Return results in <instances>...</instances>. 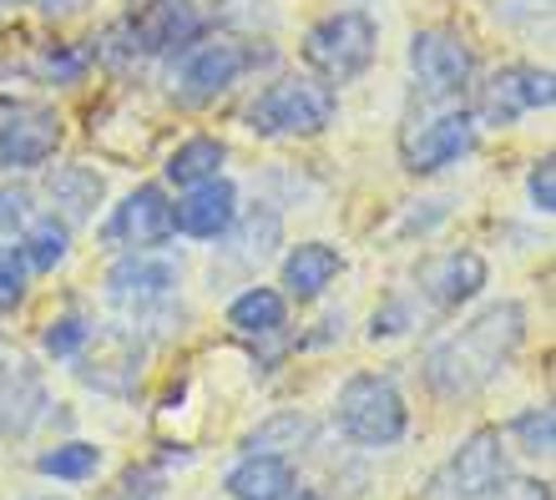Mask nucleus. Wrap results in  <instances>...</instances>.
<instances>
[{"label": "nucleus", "mask_w": 556, "mask_h": 500, "mask_svg": "<svg viewBox=\"0 0 556 500\" xmlns=\"http://www.w3.org/2000/svg\"><path fill=\"white\" fill-rule=\"evenodd\" d=\"M177 283H182V268H177L173 258H157V253H132V258L112 264V273H106V298H112L117 309L147 313L152 304L173 298Z\"/></svg>", "instance_id": "13"}, {"label": "nucleus", "mask_w": 556, "mask_h": 500, "mask_svg": "<svg viewBox=\"0 0 556 500\" xmlns=\"http://www.w3.org/2000/svg\"><path fill=\"white\" fill-rule=\"evenodd\" d=\"M556 102V81L546 66H531V61H511L481 81V102H476V121H491V127H511L527 112H546Z\"/></svg>", "instance_id": "8"}, {"label": "nucleus", "mask_w": 556, "mask_h": 500, "mask_svg": "<svg viewBox=\"0 0 556 500\" xmlns=\"http://www.w3.org/2000/svg\"><path fill=\"white\" fill-rule=\"evenodd\" d=\"M30 197L26 188H0V233H15V228H26L30 222Z\"/></svg>", "instance_id": "34"}, {"label": "nucleus", "mask_w": 556, "mask_h": 500, "mask_svg": "<svg viewBox=\"0 0 556 500\" xmlns=\"http://www.w3.org/2000/svg\"><path fill=\"white\" fill-rule=\"evenodd\" d=\"M228 324L243 338H274L289 324V298L278 294V289H268V283H249V289L233 294V304H228Z\"/></svg>", "instance_id": "20"}, {"label": "nucleus", "mask_w": 556, "mask_h": 500, "mask_svg": "<svg viewBox=\"0 0 556 500\" xmlns=\"http://www.w3.org/2000/svg\"><path fill=\"white\" fill-rule=\"evenodd\" d=\"M36 72L46 81H76V76L87 72V51H72V46H46L41 56H36Z\"/></svg>", "instance_id": "31"}, {"label": "nucleus", "mask_w": 556, "mask_h": 500, "mask_svg": "<svg viewBox=\"0 0 556 500\" xmlns=\"http://www.w3.org/2000/svg\"><path fill=\"white\" fill-rule=\"evenodd\" d=\"M198 11L192 0H142L132 15H127V46L142 51V56H167V51H188L198 41Z\"/></svg>", "instance_id": "12"}, {"label": "nucleus", "mask_w": 556, "mask_h": 500, "mask_svg": "<svg viewBox=\"0 0 556 500\" xmlns=\"http://www.w3.org/2000/svg\"><path fill=\"white\" fill-rule=\"evenodd\" d=\"M87 338H91V324L81 313H56V319L41 329V349H46V359L66 364V359H76V354L87 349Z\"/></svg>", "instance_id": "27"}, {"label": "nucleus", "mask_w": 556, "mask_h": 500, "mask_svg": "<svg viewBox=\"0 0 556 500\" xmlns=\"http://www.w3.org/2000/svg\"><path fill=\"white\" fill-rule=\"evenodd\" d=\"M501 440L516 445L527 460H552V450H556V410L552 405H527L521 414H511V425L501 430Z\"/></svg>", "instance_id": "25"}, {"label": "nucleus", "mask_w": 556, "mask_h": 500, "mask_svg": "<svg viewBox=\"0 0 556 500\" xmlns=\"http://www.w3.org/2000/svg\"><path fill=\"white\" fill-rule=\"evenodd\" d=\"M15 364H21V359H15V354H5V349H0V395H5V384H11Z\"/></svg>", "instance_id": "35"}, {"label": "nucleus", "mask_w": 556, "mask_h": 500, "mask_svg": "<svg viewBox=\"0 0 556 500\" xmlns=\"http://www.w3.org/2000/svg\"><path fill=\"white\" fill-rule=\"evenodd\" d=\"M410 319H415V309L405 304V298H384L380 309H375V319H369V338H400V334H410Z\"/></svg>", "instance_id": "32"}, {"label": "nucleus", "mask_w": 556, "mask_h": 500, "mask_svg": "<svg viewBox=\"0 0 556 500\" xmlns=\"http://www.w3.org/2000/svg\"><path fill=\"white\" fill-rule=\"evenodd\" d=\"M102 465H106L102 445H97V440H81V435L46 445L41 456H36V475L56 480V486H87V480H97V475H102Z\"/></svg>", "instance_id": "21"}, {"label": "nucleus", "mask_w": 556, "mask_h": 500, "mask_svg": "<svg viewBox=\"0 0 556 500\" xmlns=\"http://www.w3.org/2000/svg\"><path fill=\"white\" fill-rule=\"evenodd\" d=\"M410 72L415 87L430 102H455L466 97L476 81V51L466 46V36H455L445 26H425L410 36Z\"/></svg>", "instance_id": "6"}, {"label": "nucleus", "mask_w": 556, "mask_h": 500, "mask_svg": "<svg viewBox=\"0 0 556 500\" xmlns=\"http://www.w3.org/2000/svg\"><path fill=\"white\" fill-rule=\"evenodd\" d=\"M511 480V460H506V440L496 425L470 430L466 440L455 445L445 465L430 475L425 500H501Z\"/></svg>", "instance_id": "4"}, {"label": "nucleus", "mask_w": 556, "mask_h": 500, "mask_svg": "<svg viewBox=\"0 0 556 500\" xmlns=\"http://www.w3.org/2000/svg\"><path fill=\"white\" fill-rule=\"evenodd\" d=\"M233 228H238V222H233ZM274 243H278V213H253V218L238 228L233 258L243 268H253V264H264L268 253H274Z\"/></svg>", "instance_id": "28"}, {"label": "nucleus", "mask_w": 556, "mask_h": 500, "mask_svg": "<svg viewBox=\"0 0 556 500\" xmlns=\"http://www.w3.org/2000/svg\"><path fill=\"white\" fill-rule=\"evenodd\" d=\"M521 344H527V304L496 298L481 313H470L455 334L430 344L420 369L425 389L435 399H476L511 369Z\"/></svg>", "instance_id": "1"}, {"label": "nucleus", "mask_w": 556, "mask_h": 500, "mask_svg": "<svg viewBox=\"0 0 556 500\" xmlns=\"http://www.w3.org/2000/svg\"><path fill=\"white\" fill-rule=\"evenodd\" d=\"M344 273V253L334 243H319V238H308L299 248L283 258V273H278V294L283 298H299V304H314V298L329 294V283Z\"/></svg>", "instance_id": "18"}, {"label": "nucleus", "mask_w": 556, "mask_h": 500, "mask_svg": "<svg viewBox=\"0 0 556 500\" xmlns=\"http://www.w3.org/2000/svg\"><path fill=\"white\" fill-rule=\"evenodd\" d=\"M233 222H238V188L228 177H213L203 188H188V197L173 203V233L198 238V243L228 238Z\"/></svg>", "instance_id": "15"}, {"label": "nucleus", "mask_w": 556, "mask_h": 500, "mask_svg": "<svg viewBox=\"0 0 556 500\" xmlns=\"http://www.w3.org/2000/svg\"><path fill=\"white\" fill-rule=\"evenodd\" d=\"M308 445H314V420L304 410H278L243 435V450H264V456H289V460L293 450H308Z\"/></svg>", "instance_id": "24"}, {"label": "nucleus", "mask_w": 556, "mask_h": 500, "mask_svg": "<svg viewBox=\"0 0 556 500\" xmlns=\"http://www.w3.org/2000/svg\"><path fill=\"white\" fill-rule=\"evenodd\" d=\"M527 197H531V207H536L542 218H552V213H556V167H552V157H542V163L531 167Z\"/></svg>", "instance_id": "33"}, {"label": "nucleus", "mask_w": 556, "mask_h": 500, "mask_svg": "<svg viewBox=\"0 0 556 500\" xmlns=\"http://www.w3.org/2000/svg\"><path fill=\"white\" fill-rule=\"evenodd\" d=\"M223 163H228V148H223L218 137H188V142H177L167 152L162 172H167L173 188H203V182L223 177Z\"/></svg>", "instance_id": "23"}, {"label": "nucleus", "mask_w": 556, "mask_h": 500, "mask_svg": "<svg viewBox=\"0 0 556 500\" xmlns=\"http://www.w3.org/2000/svg\"><path fill=\"white\" fill-rule=\"evenodd\" d=\"M542 5H546V0H542Z\"/></svg>", "instance_id": "39"}, {"label": "nucleus", "mask_w": 556, "mask_h": 500, "mask_svg": "<svg viewBox=\"0 0 556 500\" xmlns=\"http://www.w3.org/2000/svg\"><path fill=\"white\" fill-rule=\"evenodd\" d=\"M299 490V465L289 456H264V450H243V456L223 471V496L228 500H289Z\"/></svg>", "instance_id": "16"}, {"label": "nucleus", "mask_w": 556, "mask_h": 500, "mask_svg": "<svg viewBox=\"0 0 556 500\" xmlns=\"http://www.w3.org/2000/svg\"><path fill=\"white\" fill-rule=\"evenodd\" d=\"M485 283H491V268H485L481 253H470V248H451V253H440V258H430V264L420 268L425 298L440 304V309H460V304H470Z\"/></svg>", "instance_id": "17"}, {"label": "nucleus", "mask_w": 556, "mask_h": 500, "mask_svg": "<svg viewBox=\"0 0 556 500\" xmlns=\"http://www.w3.org/2000/svg\"><path fill=\"white\" fill-rule=\"evenodd\" d=\"M30 289V264L21 248H0V313H15L26 304Z\"/></svg>", "instance_id": "29"}, {"label": "nucleus", "mask_w": 556, "mask_h": 500, "mask_svg": "<svg viewBox=\"0 0 556 500\" xmlns=\"http://www.w3.org/2000/svg\"><path fill=\"white\" fill-rule=\"evenodd\" d=\"M299 56L324 87H350L380 56V26L365 11H334L314 21L299 41Z\"/></svg>", "instance_id": "3"}, {"label": "nucleus", "mask_w": 556, "mask_h": 500, "mask_svg": "<svg viewBox=\"0 0 556 500\" xmlns=\"http://www.w3.org/2000/svg\"><path fill=\"white\" fill-rule=\"evenodd\" d=\"M173 238V203L157 182H142L112 207V218L102 222V243L106 248H127V253H157Z\"/></svg>", "instance_id": "10"}, {"label": "nucleus", "mask_w": 556, "mask_h": 500, "mask_svg": "<svg viewBox=\"0 0 556 500\" xmlns=\"http://www.w3.org/2000/svg\"><path fill=\"white\" fill-rule=\"evenodd\" d=\"M46 389L36 380V369H26V359L15 364L11 384H5V395H0V435L5 440H21L36 430V420H46Z\"/></svg>", "instance_id": "22"}, {"label": "nucleus", "mask_w": 556, "mask_h": 500, "mask_svg": "<svg viewBox=\"0 0 556 500\" xmlns=\"http://www.w3.org/2000/svg\"><path fill=\"white\" fill-rule=\"evenodd\" d=\"M142 359L147 344L137 338V329H106V334L87 338V349L76 354V380L97 389L106 399H132L142 384Z\"/></svg>", "instance_id": "7"}, {"label": "nucleus", "mask_w": 556, "mask_h": 500, "mask_svg": "<svg viewBox=\"0 0 556 500\" xmlns=\"http://www.w3.org/2000/svg\"><path fill=\"white\" fill-rule=\"evenodd\" d=\"M542 500H546V490H542Z\"/></svg>", "instance_id": "38"}, {"label": "nucleus", "mask_w": 556, "mask_h": 500, "mask_svg": "<svg viewBox=\"0 0 556 500\" xmlns=\"http://www.w3.org/2000/svg\"><path fill=\"white\" fill-rule=\"evenodd\" d=\"M36 500H56V496H36Z\"/></svg>", "instance_id": "37"}, {"label": "nucleus", "mask_w": 556, "mask_h": 500, "mask_svg": "<svg viewBox=\"0 0 556 500\" xmlns=\"http://www.w3.org/2000/svg\"><path fill=\"white\" fill-rule=\"evenodd\" d=\"M61 127L56 106H41V102H15L5 106V117H0V167H11V172H36L56 157Z\"/></svg>", "instance_id": "9"}, {"label": "nucleus", "mask_w": 556, "mask_h": 500, "mask_svg": "<svg viewBox=\"0 0 556 500\" xmlns=\"http://www.w3.org/2000/svg\"><path fill=\"white\" fill-rule=\"evenodd\" d=\"M258 51L249 41H238V36H213V41H198L188 46V56H182V72H177V87L188 102H213L218 91H228L233 81H243Z\"/></svg>", "instance_id": "11"}, {"label": "nucleus", "mask_w": 556, "mask_h": 500, "mask_svg": "<svg viewBox=\"0 0 556 500\" xmlns=\"http://www.w3.org/2000/svg\"><path fill=\"white\" fill-rule=\"evenodd\" d=\"M476 148V112H440L405 137V167L410 172H440V167L460 163Z\"/></svg>", "instance_id": "14"}, {"label": "nucleus", "mask_w": 556, "mask_h": 500, "mask_svg": "<svg viewBox=\"0 0 556 500\" xmlns=\"http://www.w3.org/2000/svg\"><path fill=\"white\" fill-rule=\"evenodd\" d=\"M21 253H26V264L36 268V273H51V268L66 264V253H72V228H66L56 213H46V218H30V222H26V243H21Z\"/></svg>", "instance_id": "26"}, {"label": "nucleus", "mask_w": 556, "mask_h": 500, "mask_svg": "<svg viewBox=\"0 0 556 500\" xmlns=\"http://www.w3.org/2000/svg\"><path fill=\"white\" fill-rule=\"evenodd\" d=\"M289 500H329V496H324V490H293Z\"/></svg>", "instance_id": "36"}, {"label": "nucleus", "mask_w": 556, "mask_h": 500, "mask_svg": "<svg viewBox=\"0 0 556 500\" xmlns=\"http://www.w3.org/2000/svg\"><path fill=\"white\" fill-rule=\"evenodd\" d=\"M334 87L308 76H278L249 102V127L258 137H319L334 121Z\"/></svg>", "instance_id": "5"}, {"label": "nucleus", "mask_w": 556, "mask_h": 500, "mask_svg": "<svg viewBox=\"0 0 556 500\" xmlns=\"http://www.w3.org/2000/svg\"><path fill=\"white\" fill-rule=\"evenodd\" d=\"M46 197H51V207H56V218L66 222V228H76V222H91L97 213H102L106 177L97 172V167L66 163V167H56V172L46 177Z\"/></svg>", "instance_id": "19"}, {"label": "nucleus", "mask_w": 556, "mask_h": 500, "mask_svg": "<svg viewBox=\"0 0 556 500\" xmlns=\"http://www.w3.org/2000/svg\"><path fill=\"white\" fill-rule=\"evenodd\" d=\"M334 430L359 450H395L410 435V399L390 374H350L334 395Z\"/></svg>", "instance_id": "2"}, {"label": "nucleus", "mask_w": 556, "mask_h": 500, "mask_svg": "<svg viewBox=\"0 0 556 500\" xmlns=\"http://www.w3.org/2000/svg\"><path fill=\"white\" fill-rule=\"evenodd\" d=\"M157 490H162V475L147 471V465H142V471L132 465V471H122L97 500H157Z\"/></svg>", "instance_id": "30"}]
</instances>
